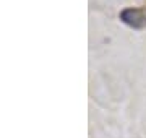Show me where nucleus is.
Segmentation results:
<instances>
[{
    "instance_id": "1",
    "label": "nucleus",
    "mask_w": 146,
    "mask_h": 138,
    "mask_svg": "<svg viewBox=\"0 0 146 138\" xmlns=\"http://www.w3.org/2000/svg\"><path fill=\"white\" fill-rule=\"evenodd\" d=\"M120 20L125 23L127 26L141 29V28L146 26V11L143 8H136V7L123 8L120 11Z\"/></svg>"
}]
</instances>
